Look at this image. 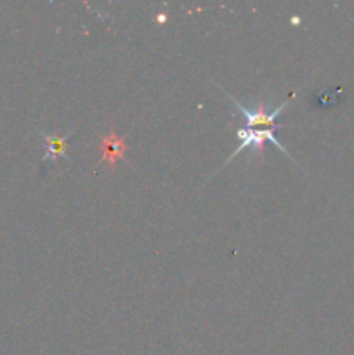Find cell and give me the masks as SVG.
I'll list each match as a JSON object with an SVG mask.
<instances>
[{
    "mask_svg": "<svg viewBox=\"0 0 354 355\" xmlns=\"http://www.w3.org/2000/svg\"><path fill=\"white\" fill-rule=\"evenodd\" d=\"M276 128H280V127H274V128H246V127H242V128H238V130H236V137L239 139V142H242V144H239L238 148H236V151L233 153L231 156H229V159L226 162V165H228V163L231 162L233 158H236L239 153L245 151V149H252L255 155H260V151H262V148H264V142H266V141H269L271 144L276 146V148L280 149L283 155L288 156V153L285 151L283 146L278 142L276 134H274V130H276ZM288 158H290V156H288Z\"/></svg>",
    "mask_w": 354,
    "mask_h": 355,
    "instance_id": "1",
    "label": "cell"
},
{
    "mask_svg": "<svg viewBox=\"0 0 354 355\" xmlns=\"http://www.w3.org/2000/svg\"><path fill=\"white\" fill-rule=\"evenodd\" d=\"M229 97H231V96H229ZM292 97H294V96H290L287 101H283V103H281L280 106L276 107V110H271V111H266L262 101H259V103H257V106L253 107V110H250V107H245L243 104H239L238 101L233 99V97H231V101L235 103L236 110H238V114L243 118V123H245L246 128H253V127L273 128V127H280V125H274V120H276V118L281 114V111H283L285 107L288 106V103L292 101Z\"/></svg>",
    "mask_w": 354,
    "mask_h": 355,
    "instance_id": "2",
    "label": "cell"
},
{
    "mask_svg": "<svg viewBox=\"0 0 354 355\" xmlns=\"http://www.w3.org/2000/svg\"><path fill=\"white\" fill-rule=\"evenodd\" d=\"M99 148H101V153H103L99 163L108 162V163H110V168L113 170L118 159L125 158V151H127V142H125L124 139L118 137L117 132H115V128H111L110 134L104 135V137H101Z\"/></svg>",
    "mask_w": 354,
    "mask_h": 355,
    "instance_id": "3",
    "label": "cell"
},
{
    "mask_svg": "<svg viewBox=\"0 0 354 355\" xmlns=\"http://www.w3.org/2000/svg\"><path fill=\"white\" fill-rule=\"evenodd\" d=\"M42 137L45 139V155L42 158V163H54L58 158L68 159V155H66V144H68V137L73 134V130H69L66 135H58V134H47V132L40 130Z\"/></svg>",
    "mask_w": 354,
    "mask_h": 355,
    "instance_id": "4",
    "label": "cell"
}]
</instances>
